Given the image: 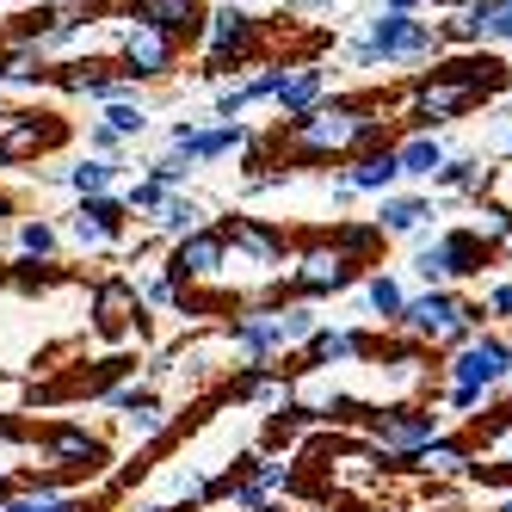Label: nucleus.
<instances>
[{
  "mask_svg": "<svg viewBox=\"0 0 512 512\" xmlns=\"http://www.w3.org/2000/svg\"><path fill=\"white\" fill-rule=\"evenodd\" d=\"M124 186V161H105V155H75L62 167V186L68 198H99V192H118Z\"/></svg>",
  "mask_w": 512,
  "mask_h": 512,
  "instance_id": "21",
  "label": "nucleus"
},
{
  "mask_svg": "<svg viewBox=\"0 0 512 512\" xmlns=\"http://www.w3.org/2000/svg\"><path fill=\"white\" fill-rule=\"evenodd\" d=\"M488 401H494L488 389H457V383L445 389V408H457V414H469V408H488Z\"/></svg>",
  "mask_w": 512,
  "mask_h": 512,
  "instance_id": "38",
  "label": "nucleus"
},
{
  "mask_svg": "<svg viewBox=\"0 0 512 512\" xmlns=\"http://www.w3.org/2000/svg\"><path fill=\"white\" fill-rule=\"evenodd\" d=\"M210 223H216V210H210L204 198H192V192H167V198L149 210V229H155L161 241H179V235L210 229Z\"/></svg>",
  "mask_w": 512,
  "mask_h": 512,
  "instance_id": "20",
  "label": "nucleus"
},
{
  "mask_svg": "<svg viewBox=\"0 0 512 512\" xmlns=\"http://www.w3.org/2000/svg\"><path fill=\"white\" fill-rule=\"evenodd\" d=\"M377 223H340V229H315V235H297L290 247V266H284V284L278 297H297V303H321V297H340L364 278L377 253Z\"/></svg>",
  "mask_w": 512,
  "mask_h": 512,
  "instance_id": "3",
  "label": "nucleus"
},
{
  "mask_svg": "<svg viewBox=\"0 0 512 512\" xmlns=\"http://www.w3.org/2000/svg\"><path fill=\"white\" fill-rule=\"evenodd\" d=\"M7 87H50V56L44 44H25V38H0V93Z\"/></svg>",
  "mask_w": 512,
  "mask_h": 512,
  "instance_id": "19",
  "label": "nucleus"
},
{
  "mask_svg": "<svg viewBox=\"0 0 512 512\" xmlns=\"http://www.w3.org/2000/svg\"><path fill=\"white\" fill-rule=\"evenodd\" d=\"M500 149H506V155H512V130H500Z\"/></svg>",
  "mask_w": 512,
  "mask_h": 512,
  "instance_id": "43",
  "label": "nucleus"
},
{
  "mask_svg": "<svg viewBox=\"0 0 512 512\" xmlns=\"http://www.w3.org/2000/svg\"><path fill=\"white\" fill-rule=\"evenodd\" d=\"M500 512H512V500H506V506H500Z\"/></svg>",
  "mask_w": 512,
  "mask_h": 512,
  "instance_id": "47",
  "label": "nucleus"
},
{
  "mask_svg": "<svg viewBox=\"0 0 512 512\" xmlns=\"http://www.w3.org/2000/svg\"><path fill=\"white\" fill-rule=\"evenodd\" d=\"M136 167L149 173L155 186H167V192H186V186H192V173H198L186 149H161V155H149V161H136Z\"/></svg>",
  "mask_w": 512,
  "mask_h": 512,
  "instance_id": "31",
  "label": "nucleus"
},
{
  "mask_svg": "<svg viewBox=\"0 0 512 512\" xmlns=\"http://www.w3.org/2000/svg\"><path fill=\"white\" fill-rule=\"evenodd\" d=\"M408 469H426V475H463V469H469V451H463V438H432L426 451H414Z\"/></svg>",
  "mask_w": 512,
  "mask_h": 512,
  "instance_id": "32",
  "label": "nucleus"
},
{
  "mask_svg": "<svg viewBox=\"0 0 512 512\" xmlns=\"http://www.w3.org/2000/svg\"><path fill=\"white\" fill-rule=\"evenodd\" d=\"M469 13V38L475 44H512V0H475Z\"/></svg>",
  "mask_w": 512,
  "mask_h": 512,
  "instance_id": "27",
  "label": "nucleus"
},
{
  "mask_svg": "<svg viewBox=\"0 0 512 512\" xmlns=\"http://www.w3.org/2000/svg\"><path fill=\"white\" fill-rule=\"evenodd\" d=\"M216 235H223V278H216V303H260L278 297L284 266H290V235L284 223H266V216H216Z\"/></svg>",
  "mask_w": 512,
  "mask_h": 512,
  "instance_id": "2",
  "label": "nucleus"
},
{
  "mask_svg": "<svg viewBox=\"0 0 512 512\" xmlns=\"http://www.w3.org/2000/svg\"><path fill=\"white\" fill-rule=\"evenodd\" d=\"M358 284H364V309L383 315V321H401V309H408V290H401L389 272H364Z\"/></svg>",
  "mask_w": 512,
  "mask_h": 512,
  "instance_id": "30",
  "label": "nucleus"
},
{
  "mask_svg": "<svg viewBox=\"0 0 512 512\" xmlns=\"http://www.w3.org/2000/svg\"><path fill=\"white\" fill-rule=\"evenodd\" d=\"M469 451V482L482 488H512V401H500V408H482V420L469 426L463 438Z\"/></svg>",
  "mask_w": 512,
  "mask_h": 512,
  "instance_id": "12",
  "label": "nucleus"
},
{
  "mask_svg": "<svg viewBox=\"0 0 512 512\" xmlns=\"http://www.w3.org/2000/svg\"><path fill=\"white\" fill-rule=\"evenodd\" d=\"M81 155H105V161H130V142L118 130H105L99 118H87V149Z\"/></svg>",
  "mask_w": 512,
  "mask_h": 512,
  "instance_id": "37",
  "label": "nucleus"
},
{
  "mask_svg": "<svg viewBox=\"0 0 512 512\" xmlns=\"http://www.w3.org/2000/svg\"><path fill=\"white\" fill-rule=\"evenodd\" d=\"M62 253V229L50 216H19L13 223V260H38V266H56Z\"/></svg>",
  "mask_w": 512,
  "mask_h": 512,
  "instance_id": "24",
  "label": "nucleus"
},
{
  "mask_svg": "<svg viewBox=\"0 0 512 512\" xmlns=\"http://www.w3.org/2000/svg\"><path fill=\"white\" fill-rule=\"evenodd\" d=\"M136 297H142V309H149V315H167V309L179 303V290H173V284H167V272L155 266L149 278H136Z\"/></svg>",
  "mask_w": 512,
  "mask_h": 512,
  "instance_id": "36",
  "label": "nucleus"
},
{
  "mask_svg": "<svg viewBox=\"0 0 512 512\" xmlns=\"http://www.w3.org/2000/svg\"><path fill=\"white\" fill-rule=\"evenodd\" d=\"M445 241V266H451V278H475L494 253H500V241H488V235H475V229H451V235H438Z\"/></svg>",
  "mask_w": 512,
  "mask_h": 512,
  "instance_id": "25",
  "label": "nucleus"
},
{
  "mask_svg": "<svg viewBox=\"0 0 512 512\" xmlns=\"http://www.w3.org/2000/svg\"><path fill=\"white\" fill-rule=\"evenodd\" d=\"M315 327H321V309H315V303L260 297V303H241V309L223 321V346H229L241 364H278L284 352H297Z\"/></svg>",
  "mask_w": 512,
  "mask_h": 512,
  "instance_id": "5",
  "label": "nucleus"
},
{
  "mask_svg": "<svg viewBox=\"0 0 512 512\" xmlns=\"http://www.w3.org/2000/svg\"><path fill=\"white\" fill-rule=\"evenodd\" d=\"M346 179H352V192H358V198H383V192H395V186H401L395 149L383 142V149H364V155H352V161H346Z\"/></svg>",
  "mask_w": 512,
  "mask_h": 512,
  "instance_id": "22",
  "label": "nucleus"
},
{
  "mask_svg": "<svg viewBox=\"0 0 512 512\" xmlns=\"http://www.w3.org/2000/svg\"><path fill=\"white\" fill-rule=\"evenodd\" d=\"M445 377L457 383V389H500L506 377H512V340H500V334H475V340H463L457 352H451V364H445Z\"/></svg>",
  "mask_w": 512,
  "mask_h": 512,
  "instance_id": "15",
  "label": "nucleus"
},
{
  "mask_svg": "<svg viewBox=\"0 0 512 512\" xmlns=\"http://www.w3.org/2000/svg\"><path fill=\"white\" fill-rule=\"evenodd\" d=\"M500 87H506V62L500 56H451V62H438L432 75L408 93V130L414 136L445 130V124L469 118L482 99H494Z\"/></svg>",
  "mask_w": 512,
  "mask_h": 512,
  "instance_id": "4",
  "label": "nucleus"
},
{
  "mask_svg": "<svg viewBox=\"0 0 512 512\" xmlns=\"http://www.w3.org/2000/svg\"><path fill=\"white\" fill-rule=\"evenodd\" d=\"M99 401H105L112 414H142V408H161L155 383H142V377H118V383H105V389H99Z\"/></svg>",
  "mask_w": 512,
  "mask_h": 512,
  "instance_id": "29",
  "label": "nucleus"
},
{
  "mask_svg": "<svg viewBox=\"0 0 512 512\" xmlns=\"http://www.w3.org/2000/svg\"><path fill=\"white\" fill-rule=\"evenodd\" d=\"M253 512H284V506H278V500H266V506H253Z\"/></svg>",
  "mask_w": 512,
  "mask_h": 512,
  "instance_id": "44",
  "label": "nucleus"
},
{
  "mask_svg": "<svg viewBox=\"0 0 512 512\" xmlns=\"http://www.w3.org/2000/svg\"><path fill=\"white\" fill-rule=\"evenodd\" d=\"M383 136V105L371 99H321L315 112L284 118V130L266 142H253L260 155H278V167H321V161H352L364 149H377Z\"/></svg>",
  "mask_w": 512,
  "mask_h": 512,
  "instance_id": "1",
  "label": "nucleus"
},
{
  "mask_svg": "<svg viewBox=\"0 0 512 512\" xmlns=\"http://www.w3.org/2000/svg\"><path fill=\"white\" fill-rule=\"evenodd\" d=\"M401 327H408L414 340L426 346H463L482 334V309H475L469 297H457L451 284H438V290H420V297H408V309H401Z\"/></svg>",
  "mask_w": 512,
  "mask_h": 512,
  "instance_id": "8",
  "label": "nucleus"
},
{
  "mask_svg": "<svg viewBox=\"0 0 512 512\" xmlns=\"http://www.w3.org/2000/svg\"><path fill=\"white\" fill-rule=\"evenodd\" d=\"M383 7H395V13H414V7H420V0H383Z\"/></svg>",
  "mask_w": 512,
  "mask_h": 512,
  "instance_id": "42",
  "label": "nucleus"
},
{
  "mask_svg": "<svg viewBox=\"0 0 512 512\" xmlns=\"http://www.w3.org/2000/svg\"><path fill=\"white\" fill-rule=\"evenodd\" d=\"M358 44L377 56V68H414V62H426V56L445 50V44H438V25H432V19L395 13V7H377L371 19H364Z\"/></svg>",
  "mask_w": 512,
  "mask_h": 512,
  "instance_id": "9",
  "label": "nucleus"
},
{
  "mask_svg": "<svg viewBox=\"0 0 512 512\" xmlns=\"http://www.w3.org/2000/svg\"><path fill=\"white\" fill-rule=\"evenodd\" d=\"M75 7H105V0H75Z\"/></svg>",
  "mask_w": 512,
  "mask_h": 512,
  "instance_id": "45",
  "label": "nucleus"
},
{
  "mask_svg": "<svg viewBox=\"0 0 512 512\" xmlns=\"http://www.w3.org/2000/svg\"><path fill=\"white\" fill-rule=\"evenodd\" d=\"M204 7H210V0H204Z\"/></svg>",
  "mask_w": 512,
  "mask_h": 512,
  "instance_id": "48",
  "label": "nucleus"
},
{
  "mask_svg": "<svg viewBox=\"0 0 512 512\" xmlns=\"http://www.w3.org/2000/svg\"><path fill=\"white\" fill-rule=\"evenodd\" d=\"M364 432H371V445L383 457H401V469H408L414 451H426L438 438V414L420 408V401H401V408H377L371 420H364Z\"/></svg>",
  "mask_w": 512,
  "mask_h": 512,
  "instance_id": "13",
  "label": "nucleus"
},
{
  "mask_svg": "<svg viewBox=\"0 0 512 512\" xmlns=\"http://www.w3.org/2000/svg\"><path fill=\"white\" fill-rule=\"evenodd\" d=\"M0 124H7V99H0Z\"/></svg>",
  "mask_w": 512,
  "mask_h": 512,
  "instance_id": "46",
  "label": "nucleus"
},
{
  "mask_svg": "<svg viewBox=\"0 0 512 512\" xmlns=\"http://www.w3.org/2000/svg\"><path fill=\"white\" fill-rule=\"evenodd\" d=\"M62 142H68V124L56 112H7V124H0V167L44 161Z\"/></svg>",
  "mask_w": 512,
  "mask_h": 512,
  "instance_id": "14",
  "label": "nucleus"
},
{
  "mask_svg": "<svg viewBox=\"0 0 512 512\" xmlns=\"http://www.w3.org/2000/svg\"><path fill=\"white\" fill-rule=\"evenodd\" d=\"M321 99H327V68H321V62H290V68H284V81H278V93H272V105H278L284 118L315 112Z\"/></svg>",
  "mask_w": 512,
  "mask_h": 512,
  "instance_id": "17",
  "label": "nucleus"
},
{
  "mask_svg": "<svg viewBox=\"0 0 512 512\" xmlns=\"http://www.w3.org/2000/svg\"><path fill=\"white\" fill-rule=\"evenodd\" d=\"M99 124H105V130H118L130 149H136V142L149 136L155 118H149V99H112V105H99Z\"/></svg>",
  "mask_w": 512,
  "mask_h": 512,
  "instance_id": "28",
  "label": "nucleus"
},
{
  "mask_svg": "<svg viewBox=\"0 0 512 512\" xmlns=\"http://www.w3.org/2000/svg\"><path fill=\"white\" fill-rule=\"evenodd\" d=\"M31 451H38L31 482H56V488H68L75 475H105V469H112V445H105L93 426H81V420L38 426V432H31Z\"/></svg>",
  "mask_w": 512,
  "mask_h": 512,
  "instance_id": "7",
  "label": "nucleus"
},
{
  "mask_svg": "<svg viewBox=\"0 0 512 512\" xmlns=\"http://www.w3.org/2000/svg\"><path fill=\"white\" fill-rule=\"evenodd\" d=\"M488 315H512V284H494V297H488Z\"/></svg>",
  "mask_w": 512,
  "mask_h": 512,
  "instance_id": "41",
  "label": "nucleus"
},
{
  "mask_svg": "<svg viewBox=\"0 0 512 512\" xmlns=\"http://www.w3.org/2000/svg\"><path fill=\"white\" fill-rule=\"evenodd\" d=\"M432 216V198L420 192H383L377 198V235H420Z\"/></svg>",
  "mask_w": 512,
  "mask_h": 512,
  "instance_id": "23",
  "label": "nucleus"
},
{
  "mask_svg": "<svg viewBox=\"0 0 512 512\" xmlns=\"http://www.w3.org/2000/svg\"><path fill=\"white\" fill-rule=\"evenodd\" d=\"M0 438H25V432L0 420ZM7 488H13V463H7V451H0V494H7Z\"/></svg>",
  "mask_w": 512,
  "mask_h": 512,
  "instance_id": "39",
  "label": "nucleus"
},
{
  "mask_svg": "<svg viewBox=\"0 0 512 512\" xmlns=\"http://www.w3.org/2000/svg\"><path fill=\"white\" fill-rule=\"evenodd\" d=\"M13 223H19V198H13V192H0V235H7Z\"/></svg>",
  "mask_w": 512,
  "mask_h": 512,
  "instance_id": "40",
  "label": "nucleus"
},
{
  "mask_svg": "<svg viewBox=\"0 0 512 512\" xmlns=\"http://www.w3.org/2000/svg\"><path fill=\"white\" fill-rule=\"evenodd\" d=\"M62 247L75 253H118L130 235V204L118 192H99V198H75V210L62 216Z\"/></svg>",
  "mask_w": 512,
  "mask_h": 512,
  "instance_id": "11",
  "label": "nucleus"
},
{
  "mask_svg": "<svg viewBox=\"0 0 512 512\" xmlns=\"http://www.w3.org/2000/svg\"><path fill=\"white\" fill-rule=\"evenodd\" d=\"M124 13H130V19L161 25L167 38H179V44H192L198 31H204V0H130Z\"/></svg>",
  "mask_w": 512,
  "mask_h": 512,
  "instance_id": "18",
  "label": "nucleus"
},
{
  "mask_svg": "<svg viewBox=\"0 0 512 512\" xmlns=\"http://www.w3.org/2000/svg\"><path fill=\"white\" fill-rule=\"evenodd\" d=\"M432 186H445V192H482L488 186V167H482V155H451L445 167H438Z\"/></svg>",
  "mask_w": 512,
  "mask_h": 512,
  "instance_id": "33",
  "label": "nucleus"
},
{
  "mask_svg": "<svg viewBox=\"0 0 512 512\" xmlns=\"http://www.w3.org/2000/svg\"><path fill=\"white\" fill-rule=\"evenodd\" d=\"M87 315H93V334L99 340H124V334H136V327H142V315H149V309H142V297H136V278L112 272V278L93 284Z\"/></svg>",
  "mask_w": 512,
  "mask_h": 512,
  "instance_id": "16",
  "label": "nucleus"
},
{
  "mask_svg": "<svg viewBox=\"0 0 512 512\" xmlns=\"http://www.w3.org/2000/svg\"><path fill=\"white\" fill-rule=\"evenodd\" d=\"M420 247H414V272L426 278V290H438V284H451V266H445V241H438V235H414Z\"/></svg>",
  "mask_w": 512,
  "mask_h": 512,
  "instance_id": "34",
  "label": "nucleus"
},
{
  "mask_svg": "<svg viewBox=\"0 0 512 512\" xmlns=\"http://www.w3.org/2000/svg\"><path fill=\"white\" fill-rule=\"evenodd\" d=\"M451 161V149L438 136H408V142H395V167L401 179H438V167Z\"/></svg>",
  "mask_w": 512,
  "mask_h": 512,
  "instance_id": "26",
  "label": "nucleus"
},
{
  "mask_svg": "<svg viewBox=\"0 0 512 512\" xmlns=\"http://www.w3.org/2000/svg\"><path fill=\"white\" fill-rule=\"evenodd\" d=\"M118 198L130 204V216H142V223H149V210H155V204L167 198V186H155V179H149V173H136V179H130V186H118Z\"/></svg>",
  "mask_w": 512,
  "mask_h": 512,
  "instance_id": "35",
  "label": "nucleus"
},
{
  "mask_svg": "<svg viewBox=\"0 0 512 512\" xmlns=\"http://www.w3.org/2000/svg\"><path fill=\"white\" fill-rule=\"evenodd\" d=\"M179 56H186V44L167 38L161 25L118 13V50H112L118 75H130L136 87H155V81H173V75H179Z\"/></svg>",
  "mask_w": 512,
  "mask_h": 512,
  "instance_id": "10",
  "label": "nucleus"
},
{
  "mask_svg": "<svg viewBox=\"0 0 512 512\" xmlns=\"http://www.w3.org/2000/svg\"><path fill=\"white\" fill-rule=\"evenodd\" d=\"M260 38H266V31H260V13H253V7L210 0V7H204V31H198V75L204 81H229L235 68L266 62Z\"/></svg>",
  "mask_w": 512,
  "mask_h": 512,
  "instance_id": "6",
  "label": "nucleus"
}]
</instances>
